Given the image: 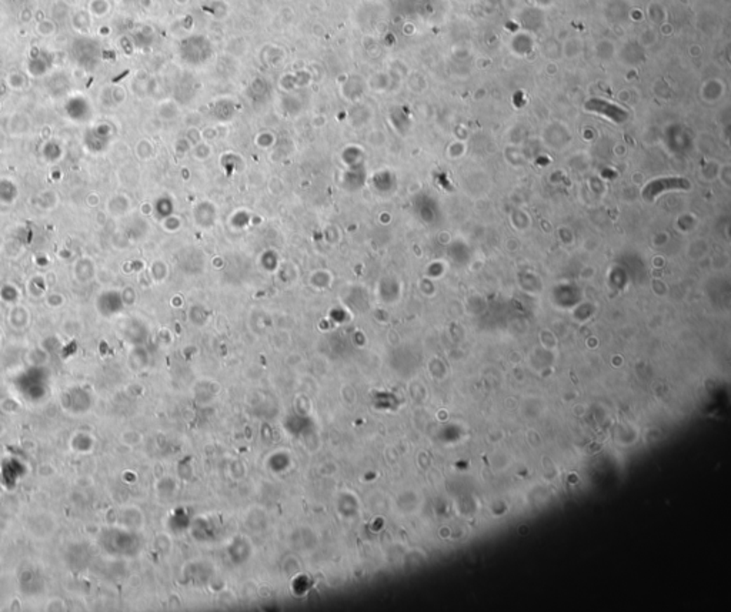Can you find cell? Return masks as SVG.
Instances as JSON below:
<instances>
[{"instance_id":"1","label":"cell","mask_w":731,"mask_h":612,"mask_svg":"<svg viewBox=\"0 0 731 612\" xmlns=\"http://www.w3.org/2000/svg\"><path fill=\"white\" fill-rule=\"evenodd\" d=\"M690 183L683 178H661L650 182L643 192V197L646 201L656 200L661 193L671 190H689Z\"/></svg>"},{"instance_id":"2","label":"cell","mask_w":731,"mask_h":612,"mask_svg":"<svg viewBox=\"0 0 731 612\" xmlns=\"http://www.w3.org/2000/svg\"><path fill=\"white\" fill-rule=\"evenodd\" d=\"M586 109L588 112H593V113H597V114L603 116V117H607L609 120H612L614 123H623V121H626L628 119V113L624 109H621V107H619V106H616V105H613L610 102H606L603 99H591V100H588L586 103Z\"/></svg>"}]
</instances>
